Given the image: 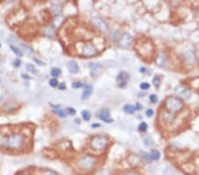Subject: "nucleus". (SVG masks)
I'll return each mask as SVG.
<instances>
[{"label":"nucleus","mask_w":199,"mask_h":175,"mask_svg":"<svg viewBox=\"0 0 199 175\" xmlns=\"http://www.w3.org/2000/svg\"><path fill=\"white\" fill-rule=\"evenodd\" d=\"M150 88V85L149 83H147V82H142V83L140 84V88L142 90H147Z\"/></svg>","instance_id":"obj_27"},{"label":"nucleus","mask_w":199,"mask_h":175,"mask_svg":"<svg viewBox=\"0 0 199 175\" xmlns=\"http://www.w3.org/2000/svg\"><path fill=\"white\" fill-rule=\"evenodd\" d=\"M135 49H136L137 52L141 55L142 57L144 58H150L151 57V55L154 51V47H153V44L151 42L148 40H143L141 43H138L135 46Z\"/></svg>","instance_id":"obj_2"},{"label":"nucleus","mask_w":199,"mask_h":175,"mask_svg":"<svg viewBox=\"0 0 199 175\" xmlns=\"http://www.w3.org/2000/svg\"><path fill=\"white\" fill-rule=\"evenodd\" d=\"M60 73H61V70L59 68H57V67L52 68V70L51 72V75L52 77H58L60 75Z\"/></svg>","instance_id":"obj_24"},{"label":"nucleus","mask_w":199,"mask_h":175,"mask_svg":"<svg viewBox=\"0 0 199 175\" xmlns=\"http://www.w3.org/2000/svg\"><path fill=\"white\" fill-rule=\"evenodd\" d=\"M145 71H146V68L145 67H140V72L142 73H145Z\"/></svg>","instance_id":"obj_44"},{"label":"nucleus","mask_w":199,"mask_h":175,"mask_svg":"<svg viewBox=\"0 0 199 175\" xmlns=\"http://www.w3.org/2000/svg\"><path fill=\"white\" fill-rule=\"evenodd\" d=\"M97 53H98L97 49L95 47L94 44L90 43H86L83 48V55L84 57H93L96 56Z\"/></svg>","instance_id":"obj_7"},{"label":"nucleus","mask_w":199,"mask_h":175,"mask_svg":"<svg viewBox=\"0 0 199 175\" xmlns=\"http://www.w3.org/2000/svg\"><path fill=\"white\" fill-rule=\"evenodd\" d=\"M150 102L152 103V104H156L157 102H158V96H157V95H150Z\"/></svg>","instance_id":"obj_32"},{"label":"nucleus","mask_w":199,"mask_h":175,"mask_svg":"<svg viewBox=\"0 0 199 175\" xmlns=\"http://www.w3.org/2000/svg\"><path fill=\"white\" fill-rule=\"evenodd\" d=\"M174 92L177 96V97H179L180 99H182V100H188L191 96V91L188 88H187L186 87L182 86V85L176 86L174 89Z\"/></svg>","instance_id":"obj_6"},{"label":"nucleus","mask_w":199,"mask_h":175,"mask_svg":"<svg viewBox=\"0 0 199 175\" xmlns=\"http://www.w3.org/2000/svg\"><path fill=\"white\" fill-rule=\"evenodd\" d=\"M54 108H55L54 112H55L59 116H60L61 118H66L67 116V112L66 110H61V109H59V107H56V106H54Z\"/></svg>","instance_id":"obj_18"},{"label":"nucleus","mask_w":199,"mask_h":175,"mask_svg":"<svg viewBox=\"0 0 199 175\" xmlns=\"http://www.w3.org/2000/svg\"><path fill=\"white\" fill-rule=\"evenodd\" d=\"M96 164L97 160L92 156H83L78 161V165L84 171H91Z\"/></svg>","instance_id":"obj_4"},{"label":"nucleus","mask_w":199,"mask_h":175,"mask_svg":"<svg viewBox=\"0 0 199 175\" xmlns=\"http://www.w3.org/2000/svg\"><path fill=\"white\" fill-rule=\"evenodd\" d=\"M91 147L95 150H102L108 144V139L104 135H97L91 140Z\"/></svg>","instance_id":"obj_5"},{"label":"nucleus","mask_w":199,"mask_h":175,"mask_svg":"<svg viewBox=\"0 0 199 175\" xmlns=\"http://www.w3.org/2000/svg\"><path fill=\"white\" fill-rule=\"evenodd\" d=\"M0 48H1V43H0Z\"/></svg>","instance_id":"obj_46"},{"label":"nucleus","mask_w":199,"mask_h":175,"mask_svg":"<svg viewBox=\"0 0 199 175\" xmlns=\"http://www.w3.org/2000/svg\"><path fill=\"white\" fill-rule=\"evenodd\" d=\"M68 69L72 73H77L80 71V67L78 64L75 60H71L68 62Z\"/></svg>","instance_id":"obj_13"},{"label":"nucleus","mask_w":199,"mask_h":175,"mask_svg":"<svg viewBox=\"0 0 199 175\" xmlns=\"http://www.w3.org/2000/svg\"><path fill=\"white\" fill-rule=\"evenodd\" d=\"M98 117L101 120H103L106 123H112L113 121V119L110 114V110L108 109H102L100 110V112H99Z\"/></svg>","instance_id":"obj_11"},{"label":"nucleus","mask_w":199,"mask_h":175,"mask_svg":"<svg viewBox=\"0 0 199 175\" xmlns=\"http://www.w3.org/2000/svg\"><path fill=\"white\" fill-rule=\"evenodd\" d=\"M166 55L164 52H160L158 57L156 59V63L157 65L160 67H164L166 66Z\"/></svg>","instance_id":"obj_12"},{"label":"nucleus","mask_w":199,"mask_h":175,"mask_svg":"<svg viewBox=\"0 0 199 175\" xmlns=\"http://www.w3.org/2000/svg\"><path fill=\"white\" fill-rule=\"evenodd\" d=\"M124 175H140V173L138 172L132 171V172H126Z\"/></svg>","instance_id":"obj_37"},{"label":"nucleus","mask_w":199,"mask_h":175,"mask_svg":"<svg viewBox=\"0 0 199 175\" xmlns=\"http://www.w3.org/2000/svg\"><path fill=\"white\" fill-rule=\"evenodd\" d=\"M100 126H101L100 124H92L91 125V127H93V128H95V127H100Z\"/></svg>","instance_id":"obj_43"},{"label":"nucleus","mask_w":199,"mask_h":175,"mask_svg":"<svg viewBox=\"0 0 199 175\" xmlns=\"http://www.w3.org/2000/svg\"><path fill=\"white\" fill-rule=\"evenodd\" d=\"M153 114H154V112H153L152 109H148V110H146V116H147V117H151Z\"/></svg>","instance_id":"obj_35"},{"label":"nucleus","mask_w":199,"mask_h":175,"mask_svg":"<svg viewBox=\"0 0 199 175\" xmlns=\"http://www.w3.org/2000/svg\"><path fill=\"white\" fill-rule=\"evenodd\" d=\"M10 48L13 50V51L15 53L16 56H18V57H21V56H22V51H20L18 48L14 47V46H13V45H11V46H10Z\"/></svg>","instance_id":"obj_25"},{"label":"nucleus","mask_w":199,"mask_h":175,"mask_svg":"<svg viewBox=\"0 0 199 175\" xmlns=\"http://www.w3.org/2000/svg\"><path fill=\"white\" fill-rule=\"evenodd\" d=\"M129 162L132 165H135V164H138L141 162V158L139 156H132L129 158Z\"/></svg>","instance_id":"obj_19"},{"label":"nucleus","mask_w":199,"mask_h":175,"mask_svg":"<svg viewBox=\"0 0 199 175\" xmlns=\"http://www.w3.org/2000/svg\"><path fill=\"white\" fill-rule=\"evenodd\" d=\"M66 110H67V114L75 115V114L76 113V110H75L74 108H72V107H68V108H67V109H66Z\"/></svg>","instance_id":"obj_33"},{"label":"nucleus","mask_w":199,"mask_h":175,"mask_svg":"<svg viewBox=\"0 0 199 175\" xmlns=\"http://www.w3.org/2000/svg\"><path fill=\"white\" fill-rule=\"evenodd\" d=\"M150 158L152 160H158L160 158V152L158 150H150Z\"/></svg>","instance_id":"obj_17"},{"label":"nucleus","mask_w":199,"mask_h":175,"mask_svg":"<svg viewBox=\"0 0 199 175\" xmlns=\"http://www.w3.org/2000/svg\"><path fill=\"white\" fill-rule=\"evenodd\" d=\"M34 60L37 62V63H38L39 64V66H44V63L43 62H42V61H40L39 59H34Z\"/></svg>","instance_id":"obj_40"},{"label":"nucleus","mask_w":199,"mask_h":175,"mask_svg":"<svg viewBox=\"0 0 199 175\" xmlns=\"http://www.w3.org/2000/svg\"><path fill=\"white\" fill-rule=\"evenodd\" d=\"M43 32L48 36V37H51V36L54 35V29L51 27H45L43 29Z\"/></svg>","instance_id":"obj_21"},{"label":"nucleus","mask_w":199,"mask_h":175,"mask_svg":"<svg viewBox=\"0 0 199 175\" xmlns=\"http://www.w3.org/2000/svg\"><path fill=\"white\" fill-rule=\"evenodd\" d=\"M42 175H59L56 172H54V171H51V170H46V171H44L43 172Z\"/></svg>","instance_id":"obj_31"},{"label":"nucleus","mask_w":199,"mask_h":175,"mask_svg":"<svg viewBox=\"0 0 199 175\" xmlns=\"http://www.w3.org/2000/svg\"><path fill=\"white\" fill-rule=\"evenodd\" d=\"M123 110H124V112H125L126 113H128V114H133V113L134 112L135 108H134V106H133V105H131V104H126V105L124 106Z\"/></svg>","instance_id":"obj_20"},{"label":"nucleus","mask_w":199,"mask_h":175,"mask_svg":"<svg viewBox=\"0 0 199 175\" xmlns=\"http://www.w3.org/2000/svg\"><path fill=\"white\" fill-rule=\"evenodd\" d=\"M92 92H93V88L91 85H87L85 87V89L83 91V96H81V99H88L90 96H91L92 94Z\"/></svg>","instance_id":"obj_16"},{"label":"nucleus","mask_w":199,"mask_h":175,"mask_svg":"<svg viewBox=\"0 0 199 175\" xmlns=\"http://www.w3.org/2000/svg\"><path fill=\"white\" fill-rule=\"evenodd\" d=\"M147 128H148V126H147V124L145 122H142L138 126V129L141 132H145L147 130Z\"/></svg>","instance_id":"obj_26"},{"label":"nucleus","mask_w":199,"mask_h":175,"mask_svg":"<svg viewBox=\"0 0 199 175\" xmlns=\"http://www.w3.org/2000/svg\"><path fill=\"white\" fill-rule=\"evenodd\" d=\"M152 82H153V85H154L155 87H158L159 84H160V79H159V77L155 76L154 78H153Z\"/></svg>","instance_id":"obj_28"},{"label":"nucleus","mask_w":199,"mask_h":175,"mask_svg":"<svg viewBox=\"0 0 199 175\" xmlns=\"http://www.w3.org/2000/svg\"><path fill=\"white\" fill-rule=\"evenodd\" d=\"M165 106L169 112H176L183 108V103L182 99L177 96H168L166 99Z\"/></svg>","instance_id":"obj_3"},{"label":"nucleus","mask_w":199,"mask_h":175,"mask_svg":"<svg viewBox=\"0 0 199 175\" xmlns=\"http://www.w3.org/2000/svg\"><path fill=\"white\" fill-rule=\"evenodd\" d=\"M21 77L25 78V80H29L30 79V77L29 75H21Z\"/></svg>","instance_id":"obj_42"},{"label":"nucleus","mask_w":199,"mask_h":175,"mask_svg":"<svg viewBox=\"0 0 199 175\" xmlns=\"http://www.w3.org/2000/svg\"><path fill=\"white\" fill-rule=\"evenodd\" d=\"M132 43H133V37L130 34L125 32L121 35L120 39V47L123 49L129 48Z\"/></svg>","instance_id":"obj_8"},{"label":"nucleus","mask_w":199,"mask_h":175,"mask_svg":"<svg viewBox=\"0 0 199 175\" xmlns=\"http://www.w3.org/2000/svg\"><path fill=\"white\" fill-rule=\"evenodd\" d=\"M98 67H99V66H98L97 63H90V64H89V67L91 68V69H93V70L97 69Z\"/></svg>","instance_id":"obj_36"},{"label":"nucleus","mask_w":199,"mask_h":175,"mask_svg":"<svg viewBox=\"0 0 199 175\" xmlns=\"http://www.w3.org/2000/svg\"><path fill=\"white\" fill-rule=\"evenodd\" d=\"M66 83H64V82H62V83H60L59 85V88L60 89V90H64V89H66Z\"/></svg>","instance_id":"obj_38"},{"label":"nucleus","mask_w":199,"mask_h":175,"mask_svg":"<svg viewBox=\"0 0 199 175\" xmlns=\"http://www.w3.org/2000/svg\"><path fill=\"white\" fill-rule=\"evenodd\" d=\"M51 10H52V13H53L54 16H56V17H59L62 13L61 8L59 6H58V5H52Z\"/></svg>","instance_id":"obj_22"},{"label":"nucleus","mask_w":199,"mask_h":175,"mask_svg":"<svg viewBox=\"0 0 199 175\" xmlns=\"http://www.w3.org/2000/svg\"><path fill=\"white\" fill-rule=\"evenodd\" d=\"M1 99H2V97H1V96H0V100H1Z\"/></svg>","instance_id":"obj_45"},{"label":"nucleus","mask_w":199,"mask_h":175,"mask_svg":"<svg viewBox=\"0 0 199 175\" xmlns=\"http://www.w3.org/2000/svg\"><path fill=\"white\" fill-rule=\"evenodd\" d=\"M91 22L97 29L98 30H100L101 32H106L108 29V26L106 22L100 17H94L91 20Z\"/></svg>","instance_id":"obj_9"},{"label":"nucleus","mask_w":199,"mask_h":175,"mask_svg":"<svg viewBox=\"0 0 199 175\" xmlns=\"http://www.w3.org/2000/svg\"><path fill=\"white\" fill-rule=\"evenodd\" d=\"M49 84H50L51 87H57V86H58V81H57V79H54V78L51 79V80L49 81Z\"/></svg>","instance_id":"obj_29"},{"label":"nucleus","mask_w":199,"mask_h":175,"mask_svg":"<svg viewBox=\"0 0 199 175\" xmlns=\"http://www.w3.org/2000/svg\"><path fill=\"white\" fill-rule=\"evenodd\" d=\"M81 116H83V119L85 121H89L90 119V117H91V114H90V112H89V110H83V112H81Z\"/></svg>","instance_id":"obj_23"},{"label":"nucleus","mask_w":199,"mask_h":175,"mask_svg":"<svg viewBox=\"0 0 199 175\" xmlns=\"http://www.w3.org/2000/svg\"><path fill=\"white\" fill-rule=\"evenodd\" d=\"M81 86H83V84L79 81H75V82H73V84H72V87H73L74 88H79Z\"/></svg>","instance_id":"obj_34"},{"label":"nucleus","mask_w":199,"mask_h":175,"mask_svg":"<svg viewBox=\"0 0 199 175\" xmlns=\"http://www.w3.org/2000/svg\"><path fill=\"white\" fill-rule=\"evenodd\" d=\"M20 65H21V60H20L19 59H16L14 60V66L17 67H19Z\"/></svg>","instance_id":"obj_39"},{"label":"nucleus","mask_w":199,"mask_h":175,"mask_svg":"<svg viewBox=\"0 0 199 175\" xmlns=\"http://www.w3.org/2000/svg\"><path fill=\"white\" fill-rule=\"evenodd\" d=\"M163 120L166 124H172L174 120V114L172 112H165L163 114Z\"/></svg>","instance_id":"obj_14"},{"label":"nucleus","mask_w":199,"mask_h":175,"mask_svg":"<svg viewBox=\"0 0 199 175\" xmlns=\"http://www.w3.org/2000/svg\"><path fill=\"white\" fill-rule=\"evenodd\" d=\"M135 110H141L142 109V105L140 104H136V105H135Z\"/></svg>","instance_id":"obj_41"},{"label":"nucleus","mask_w":199,"mask_h":175,"mask_svg":"<svg viewBox=\"0 0 199 175\" xmlns=\"http://www.w3.org/2000/svg\"><path fill=\"white\" fill-rule=\"evenodd\" d=\"M185 60L188 64H193L195 61V54L192 51H188L184 54Z\"/></svg>","instance_id":"obj_15"},{"label":"nucleus","mask_w":199,"mask_h":175,"mask_svg":"<svg viewBox=\"0 0 199 175\" xmlns=\"http://www.w3.org/2000/svg\"><path fill=\"white\" fill-rule=\"evenodd\" d=\"M24 143V137L21 134L0 135V146L7 149H20Z\"/></svg>","instance_id":"obj_1"},{"label":"nucleus","mask_w":199,"mask_h":175,"mask_svg":"<svg viewBox=\"0 0 199 175\" xmlns=\"http://www.w3.org/2000/svg\"><path fill=\"white\" fill-rule=\"evenodd\" d=\"M26 68H27V70L29 71V72H31L32 73H35V67H34L33 65H31V64H28V65H27V67H26Z\"/></svg>","instance_id":"obj_30"},{"label":"nucleus","mask_w":199,"mask_h":175,"mask_svg":"<svg viewBox=\"0 0 199 175\" xmlns=\"http://www.w3.org/2000/svg\"><path fill=\"white\" fill-rule=\"evenodd\" d=\"M129 79V75L128 73H126L124 71H121L118 76H117V83L120 87H125Z\"/></svg>","instance_id":"obj_10"}]
</instances>
